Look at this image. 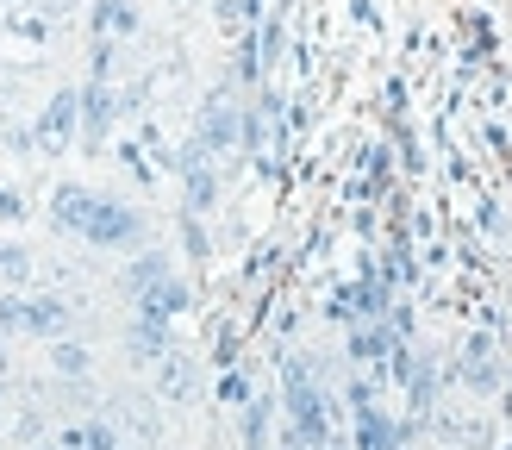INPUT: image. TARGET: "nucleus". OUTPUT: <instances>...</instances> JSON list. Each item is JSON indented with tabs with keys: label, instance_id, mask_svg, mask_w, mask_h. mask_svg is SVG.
<instances>
[{
	"label": "nucleus",
	"instance_id": "1",
	"mask_svg": "<svg viewBox=\"0 0 512 450\" xmlns=\"http://www.w3.org/2000/svg\"><path fill=\"white\" fill-rule=\"evenodd\" d=\"M50 219H57L63 232H75L82 244H94V250H125V244L144 238V219L125 207V200L100 194V188H57Z\"/></svg>",
	"mask_w": 512,
	"mask_h": 450
},
{
	"label": "nucleus",
	"instance_id": "2",
	"mask_svg": "<svg viewBox=\"0 0 512 450\" xmlns=\"http://www.w3.org/2000/svg\"><path fill=\"white\" fill-rule=\"evenodd\" d=\"M69 325H75V307L63 294H0V338L25 332V338H50V344H57Z\"/></svg>",
	"mask_w": 512,
	"mask_h": 450
},
{
	"label": "nucleus",
	"instance_id": "3",
	"mask_svg": "<svg viewBox=\"0 0 512 450\" xmlns=\"http://www.w3.org/2000/svg\"><path fill=\"white\" fill-rule=\"evenodd\" d=\"M288 419H294L288 432H300L306 444H325V432H331V394H319L306 363H288Z\"/></svg>",
	"mask_w": 512,
	"mask_h": 450
},
{
	"label": "nucleus",
	"instance_id": "4",
	"mask_svg": "<svg viewBox=\"0 0 512 450\" xmlns=\"http://www.w3.org/2000/svg\"><path fill=\"white\" fill-rule=\"evenodd\" d=\"M75 119H82V94H57L44 107V119H38V150H63L69 138H75Z\"/></svg>",
	"mask_w": 512,
	"mask_h": 450
},
{
	"label": "nucleus",
	"instance_id": "5",
	"mask_svg": "<svg viewBox=\"0 0 512 450\" xmlns=\"http://www.w3.org/2000/svg\"><path fill=\"white\" fill-rule=\"evenodd\" d=\"M169 275H175V269H169V263L157 257V250H144V257H132V263L119 269V294H125V300H132V307H138V300H144L150 288H163Z\"/></svg>",
	"mask_w": 512,
	"mask_h": 450
},
{
	"label": "nucleus",
	"instance_id": "6",
	"mask_svg": "<svg viewBox=\"0 0 512 450\" xmlns=\"http://www.w3.org/2000/svg\"><path fill=\"white\" fill-rule=\"evenodd\" d=\"M125 350H132L138 363H163L169 357V325L163 319H132L125 325Z\"/></svg>",
	"mask_w": 512,
	"mask_h": 450
},
{
	"label": "nucleus",
	"instance_id": "7",
	"mask_svg": "<svg viewBox=\"0 0 512 450\" xmlns=\"http://www.w3.org/2000/svg\"><path fill=\"white\" fill-rule=\"evenodd\" d=\"M57 444H63V450H125V444H119V432H113V419H107V413H100V419H75V425H69V432L57 438Z\"/></svg>",
	"mask_w": 512,
	"mask_h": 450
},
{
	"label": "nucleus",
	"instance_id": "8",
	"mask_svg": "<svg viewBox=\"0 0 512 450\" xmlns=\"http://www.w3.org/2000/svg\"><path fill=\"white\" fill-rule=\"evenodd\" d=\"M157 394H163V400H188V394H194V369H188V357H175V350L163 357V369H157Z\"/></svg>",
	"mask_w": 512,
	"mask_h": 450
},
{
	"label": "nucleus",
	"instance_id": "9",
	"mask_svg": "<svg viewBox=\"0 0 512 450\" xmlns=\"http://www.w3.org/2000/svg\"><path fill=\"white\" fill-rule=\"evenodd\" d=\"M82 125H88V138H100L113 125V88L107 82H94L88 94H82Z\"/></svg>",
	"mask_w": 512,
	"mask_h": 450
},
{
	"label": "nucleus",
	"instance_id": "10",
	"mask_svg": "<svg viewBox=\"0 0 512 450\" xmlns=\"http://www.w3.org/2000/svg\"><path fill=\"white\" fill-rule=\"evenodd\" d=\"M50 369H57V375H75V382H82V375L94 369V357H88V344L57 338V344H50Z\"/></svg>",
	"mask_w": 512,
	"mask_h": 450
},
{
	"label": "nucleus",
	"instance_id": "11",
	"mask_svg": "<svg viewBox=\"0 0 512 450\" xmlns=\"http://www.w3.org/2000/svg\"><path fill=\"white\" fill-rule=\"evenodd\" d=\"M494 375H500V363H494V344H488V338H481V344H469L463 382H469V388H494Z\"/></svg>",
	"mask_w": 512,
	"mask_h": 450
},
{
	"label": "nucleus",
	"instance_id": "12",
	"mask_svg": "<svg viewBox=\"0 0 512 450\" xmlns=\"http://www.w3.org/2000/svg\"><path fill=\"white\" fill-rule=\"evenodd\" d=\"M0 282H13V288L32 282V257H25V244H0Z\"/></svg>",
	"mask_w": 512,
	"mask_h": 450
},
{
	"label": "nucleus",
	"instance_id": "13",
	"mask_svg": "<svg viewBox=\"0 0 512 450\" xmlns=\"http://www.w3.org/2000/svg\"><path fill=\"white\" fill-rule=\"evenodd\" d=\"M244 438H250V450H263V438H269V400H256V407H250Z\"/></svg>",
	"mask_w": 512,
	"mask_h": 450
},
{
	"label": "nucleus",
	"instance_id": "14",
	"mask_svg": "<svg viewBox=\"0 0 512 450\" xmlns=\"http://www.w3.org/2000/svg\"><path fill=\"white\" fill-rule=\"evenodd\" d=\"M100 32H132V13H125V0H100Z\"/></svg>",
	"mask_w": 512,
	"mask_h": 450
},
{
	"label": "nucleus",
	"instance_id": "15",
	"mask_svg": "<svg viewBox=\"0 0 512 450\" xmlns=\"http://www.w3.org/2000/svg\"><path fill=\"white\" fill-rule=\"evenodd\" d=\"M207 138L219 144V138H232V107L225 100H213V113H207Z\"/></svg>",
	"mask_w": 512,
	"mask_h": 450
},
{
	"label": "nucleus",
	"instance_id": "16",
	"mask_svg": "<svg viewBox=\"0 0 512 450\" xmlns=\"http://www.w3.org/2000/svg\"><path fill=\"white\" fill-rule=\"evenodd\" d=\"M0 375H7V338H0Z\"/></svg>",
	"mask_w": 512,
	"mask_h": 450
},
{
	"label": "nucleus",
	"instance_id": "17",
	"mask_svg": "<svg viewBox=\"0 0 512 450\" xmlns=\"http://www.w3.org/2000/svg\"><path fill=\"white\" fill-rule=\"evenodd\" d=\"M38 450H63V444H38Z\"/></svg>",
	"mask_w": 512,
	"mask_h": 450
}]
</instances>
